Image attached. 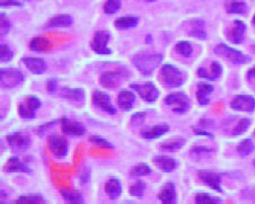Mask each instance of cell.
Segmentation results:
<instances>
[{
  "mask_svg": "<svg viewBox=\"0 0 255 204\" xmlns=\"http://www.w3.org/2000/svg\"><path fill=\"white\" fill-rule=\"evenodd\" d=\"M12 57H14V52L7 44H1L0 46V60L1 62H9Z\"/></svg>",
  "mask_w": 255,
  "mask_h": 204,
  "instance_id": "42",
  "label": "cell"
},
{
  "mask_svg": "<svg viewBox=\"0 0 255 204\" xmlns=\"http://www.w3.org/2000/svg\"><path fill=\"white\" fill-rule=\"evenodd\" d=\"M158 79L165 87L176 88L183 84L184 75L174 66L165 65L160 68Z\"/></svg>",
  "mask_w": 255,
  "mask_h": 204,
  "instance_id": "2",
  "label": "cell"
},
{
  "mask_svg": "<svg viewBox=\"0 0 255 204\" xmlns=\"http://www.w3.org/2000/svg\"><path fill=\"white\" fill-rule=\"evenodd\" d=\"M253 25L255 26V15H254V17H253Z\"/></svg>",
  "mask_w": 255,
  "mask_h": 204,
  "instance_id": "50",
  "label": "cell"
},
{
  "mask_svg": "<svg viewBox=\"0 0 255 204\" xmlns=\"http://www.w3.org/2000/svg\"><path fill=\"white\" fill-rule=\"evenodd\" d=\"M57 88V79H49L48 80V92L54 93Z\"/></svg>",
  "mask_w": 255,
  "mask_h": 204,
  "instance_id": "46",
  "label": "cell"
},
{
  "mask_svg": "<svg viewBox=\"0 0 255 204\" xmlns=\"http://www.w3.org/2000/svg\"><path fill=\"white\" fill-rule=\"evenodd\" d=\"M253 150H254V143L251 139L244 140L243 142L237 146V151H239V154L243 157L252 154Z\"/></svg>",
  "mask_w": 255,
  "mask_h": 204,
  "instance_id": "34",
  "label": "cell"
},
{
  "mask_svg": "<svg viewBox=\"0 0 255 204\" xmlns=\"http://www.w3.org/2000/svg\"><path fill=\"white\" fill-rule=\"evenodd\" d=\"M61 195L67 203L70 204H82L84 199L78 191L75 190H61Z\"/></svg>",
  "mask_w": 255,
  "mask_h": 204,
  "instance_id": "28",
  "label": "cell"
},
{
  "mask_svg": "<svg viewBox=\"0 0 255 204\" xmlns=\"http://www.w3.org/2000/svg\"><path fill=\"white\" fill-rule=\"evenodd\" d=\"M41 106V101L35 96H26L18 105V114L23 118H33L35 110Z\"/></svg>",
  "mask_w": 255,
  "mask_h": 204,
  "instance_id": "6",
  "label": "cell"
},
{
  "mask_svg": "<svg viewBox=\"0 0 255 204\" xmlns=\"http://www.w3.org/2000/svg\"><path fill=\"white\" fill-rule=\"evenodd\" d=\"M214 91V87L209 84L200 83L198 84L197 88V100L200 105H208L209 104V95Z\"/></svg>",
  "mask_w": 255,
  "mask_h": 204,
  "instance_id": "23",
  "label": "cell"
},
{
  "mask_svg": "<svg viewBox=\"0 0 255 204\" xmlns=\"http://www.w3.org/2000/svg\"><path fill=\"white\" fill-rule=\"evenodd\" d=\"M48 146L51 152L58 158H62L68 154L67 140L63 137H60V135H50L48 139Z\"/></svg>",
  "mask_w": 255,
  "mask_h": 204,
  "instance_id": "9",
  "label": "cell"
},
{
  "mask_svg": "<svg viewBox=\"0 0 255 204\" xmlns=\"http://www.w3.org/2000/svg\"><path fill=\"white\" fill-rule=\"evenodd\" d=\"M130 87L138 93L140 97L148 103L155 102L159 96V91L152 83L144 84H131Z\"/></svg>",
  "mask_w": 255,
  "mask_h": 204,
  "instance_id": "5",
  "label": "cell"
},
{
  "mask_svg": "<svg viewBox=\"0 0 255 204\" xmlns=\"http://www.w3.org/2000/svg\"><path fill=\"white\" fill-rule=\"evenodd\" d=\"M254 166H255V160H254Z\"/></svg>",
  "mask_w": 255,
  "mask_h": 204,
  "instance_id": "52",
  "label": "cell"
},
{
  "mask_svg": "<svg viewBox=\"0 0 255 204\" xmlns=\"http://www.w3.org/2000/svg\"><path fill=\"white\" fill-rule=\"evenodd\" d=\"M25 79L24 74L14 68H2L0 70V83L2 88H14L22 84Z\"/></svg>",
  "mask_w": 255,
  "mask_h": 204,
  "instance_id": "3",
  "label": "cell"
},
{
  "mask_svg": "<svg viewBox=\"0 0 255 204\" xmlns=\"http://www.w3.org/2000/svg\"><path fill=\"white\" fill-rule=\"evenodd\" d=\"M158 199L164 204H174L176 203V189L173 183H166L160 192L158 193Z\"/></svg>",
  "mask_w": 255,
  "mask_h": 204,
  "instance_id": "16",
  "label": "cell"
},
{
  "mask_svg": "<svg viewBox=\"0 0 255 204\" xmlns=\"http://www.w3.org/2000/svg\"><path fill=\"white\" fill-rule=\"evenodd\" d=\"M89 142H92L100 148H103V149H113L112 144L106 141L104 138L100 137V135H92V137H89Z\"/></svg>",
  "mask_w": 255,
  "mask_h": 204,
  "instance_id": "41",
  "label": "cell"
},
{
  "mask_svg": "<svg viewBox=\"0 0 255 204\" xmlns=\"http://www.w3.org/2000/svg\"><path fill=\"white\" fill-rule=\"evenodd\" d=\"M134 94L129 91H122L118 96V105L123 110H129L132 108L134 103Z\"/></svg>",
  "mask_w": 255,
  "mask_h": 204,
  "instance_id": "24",
  "label": "cell"
},
{
  "mask_svg": "<svg viewBox=\"0 0 255 204\" xmlns=\"http://www.w3.org/2000/svg\"><path fill=\"white\" fill-rule=\"evenodd\" d=\"M198 75H199V77H201V78L215 80L218 78L220 75H222V67H220L218 62H212L209 66V70H208L205 67L200 68V69L198 70Z\"/></svg>",
  "mask_w": 255,
  "mask_h": 204,
  "instance_id": "22",
  "label": "cell"
},
{
  "mask_svg": "<svg viewBox=\"0 0 255 204\" xmlns=\"http://www.w3.org/2000/svg\"><path fill=\"white\" fill-rule=\"evenodd\" d=\"M191 35L198 39H206L205 23L202 20H193L191 23Z\"/></svg>",
  "mask_w": 255,
  "mask_h": 204,
  "instance_id": "31",
  "label": "cell"
},
{
  "mask_svg": "<svg viewBox=\"0 0 255 204\" xmlns=\"http://www.w3.org/2000/svg\"><path fill=\"white\" fill-rule=\"evenodd\" d=\"M215 53L216 54H219V55H223L227 59V60L232 61L234 63H237V65H241V63H246L250 61V58L246 57L240 51H236L234 49L228 48L227 45L225 44H218L215 48Z\"/></svg>",
  "mask_w": 255,
  "mask_h": 204,
  "instance_id": "7",
  "label": "cell"
},
{
  "mask_svg": "<svg viewBox=\"0 0 255 204\" xmlns=\"http://www.w3.org/2000/svg\"><path fill=\"white\" fill-rule=\"evenodd\" d=\"M226 10L229 14H244L246 11V5L242 1H232L226 5Z\"/></svg>",
  "mask_w": 255,
  "mask_h": 204,
  "instance_id": "33",
  "label": "cell"
},
{
  "mask_svg": "<svg viewBox=\"0 0 255 204\" xmlns=\"http://www.w3.org/2000/svg\"><path fill=\"white\" fill-rule=\"evenodd\" d=\"M3 171L7 173H32L26 165L22 163L17 157H10L3 166Z\"/></svg>",
  "mask_w": 255,
  "mask_h": 204,
  "instance_id": "19",
  "label": "cell"
},
{
  "mask_svg": "<svg viewBox=\"0 0 255 204\" xmlns=\"http://www.w3.org/2000/svg\"><path fill=\"white\" fill-rule=\"evenodd\" d=\"M250 123H251V121L249 120V118H241V120L237 121L236 125L233 127L232 134L239 135V134H242L243 132H245L246 129L250 126Z\"/></svg>",
  "mask_w": 255,
  "mask_h": 204,
  "instance_id": "39",
  "label": "cell"
},
{
  "mask_svg": "<svg viewBox=\"0 0 255 204\" xmlns=\"http://www.w3.org/2000/svg\"><path fill=\"white\" fill-rule=\"evenodd\" d=\"M123 79V75L119 71H106L101 75L100 83L102 86L106 88H116L118 87Z\"/></svg>",
  "mask_w": 255,
  "mask_h": 204,
  "instance_id": "14",
  "label": "cell"
},
{
  "mask_svg": "<svg viewBox=\"0 0 255 204\" xmlns=\"http://www.w3.org/2000/svg\"><path fill=\"white\" fill-rule=\"evenodd\" d=\"M195 203H198V204H216V203H220V200L211 198V197H209V195L205 194V193H199L197 197H195Z\"/></svg>",
  "mask_w": 255,
  "mask_h": 204,
  "instance_id": "43",
  "label": "cell"
},
{
  "mask_svg": "<svg viewBox=\"0 0 255 204\" xmlns=\"http://www.w3.org/2000/svg\"><path fill=\"white\" fill-rule=\"evenodd\" d=\"M154 163L160 171L165 173L173 172L177 167L176 161L167 156H156L154 158Z\"/></svg>",
  "mask_w": 255,
  "mask_h": 204,
  "instance_id": "21",
  "label": "cell"
},
{
  "mask_svg": "<svg viewBox=\"0 0 255 204\" xmlns=\"http://www.w3.org/2000/svg\"><path fill=\"white\" fill-rule=\"evenodd\" d=\"M8 144L12 148H20V149H25L31 144V139L27 134L15 132L11 134H8L6 137Z\"/></svg>",
  "mask_w": 255,
  "mask_h": 204,
  "instance_id": "15",
  "label": "cell"
},
{
  "mask_svg": "<svg viewBox=\"0 0 255 204\" xmlns=\"http://www.w3.org/2000/svg\"><path fill=\"white\" fill-rule=\"evenodd\" d=\"M198 175L200 180L205 183L206 185L209 186L210 189L217 191V192H223L222 188H220V181H222V177H220L219 174L208 172V171H199Z\"/></svg>",
  "mask_w": 255,
  "mask_h": 204,
  "instance_id": "12",
  "label": "cell"
},
{
  "mask_svg": "<svg viewBox=\"0 0 255 204\" xmlns=\"http://www.w3.org/2000/svg\"><path fill=\"white\" fill-rule=\"evenodd\" d=\"M169 131V126L166 124H159V125H155L151 127H148V129H144L141 135L143 139L146 140H154L158 137H161L165 133H167Z\"/></svg>",
  "mask_w": 255,
  "mask_h": 204,
  "instance_id": "20",
  "label": "cell"
},
{
  "mask_svg": "<svg viewBox=\"0 0 255 204\" xmlns=\"http://www.w3.org/2000/svg\"><path fill=\"white\" fill-rule=\"evenodd\" d=\"M17 204H43L45 203L44 199L39 195H33V197H20L16 200Z\"/></svg>",
  "mask_w": 255,
  "mask_h": 204,
  "instance_id": "38",
  "label": "cell"
},
{
  "mask_svg": "<svg viewBox=\"0 0 255 204\" xmlns=\"http://www.w3.org/2000/svg\"><path fill=\"white\" fill-rule=\"evenodd\" d=\"M104 189H105V193L108 194V197L112 200L118 199L122 192L121 183L119 182L117 178H111V180L106 182Z\"/></svg>",
  "mask_w": 255,
  "mask_h": 204,
  "instance_id": "25",
  "label": "cell"
},
{
  "mask_svg": "<svg viewBox=\"0 0 255 204\" xmlns=\"http://www.w3.org/2000/svg\"><path fill=\"white\" fill-rule=\"evenodd\" d=\"M163 60V55L157 53H140L134 55L133 65L143 76H150Z\"/></svg>",
  "mask_w": 255,
  "mask_h": 204,
  "instance_id": "1",
  "label": "cell"
},
{
  "mask_svg": "<svg viewBox=\"0 0 255 204\" xmlns=\"http://www.w3.org/2000/svg\"><path fill=\"white\" fill-rule=\"evenodd\" d=\"M144 189H146V184L142 181H138L130 186L129 194L132 197H142Z\"/></svg>",
  "mask_w": 255,
  "mask_h": 204,
  "instance_id": "40",
  "label": "cell"
},
{
  "mask_svg": "<svg viewBox=\"0 0 255 204\" xmlns=\"http://www.w3.org/2000/svg\"><path fill=\"white\" fill-rule=\"evenodd\" d=\"M175 50L177 51V53L183 55L184 58H190L191 54L193 52L192 46H191L189 42H185V41L178 42V43L175 45Z\"/></svg>",
  "mask_w": 255,
  "mask_h": 204,
  "instance_id": "36",
  "label": "cell"
},
{
  "mask_svg": "<svg viewBox=\"0 0 255 204\" xmlns=\"http://www.w3.org/2000/svg\"><path fill=\"white\" fill-rule=\"evenodd\" d=\"M51 46L50 41L44 39V37H34L29 43V48L31 50L35 51V52H44V51L48 50Z\"/></svg>",
  "mask_w": 255,
  "mask_h": 204,
  "instance_id": "29",
  "label": "cell"
},
{
  "mask_svg": "<svg viewBox=\"0 0 255 204\" xmlns=\"http://www.w3.org/2000/svg\"><path fill=\"white\" fill-rule=\"evenodd\" d=\"M139 19L137 17L133 16H126V17H120V18L116 19L114 25L118 28H131L137 26Z\"/></svg>",
  "mask_w": 255,
  "mask_h": 204,
  "instance_id": "30",
  "label": "cell"
},
{
  "mask_svg": "<svg viewBox=\"0 0 255 204\" xmlns=\"http://www.w3.org/2000/svg\"><path fill=\"white\" fill-rule=\"evenodd\" d=\"M61 95L66 100L72 102H84L85 100L84 91L80 88H62Z\"/></svg>",
  "mask_w": 255,
  "mask_h": 204,
  "instance_id": "27",
  "label": "cell"
},
{
  "mask_svg": "<svg viewBox=\"0 0 255 204\" xmlns=\"http://www.w3.org/2000/svg\"><path fill=\"white\" fill-rule=\"evenodd\" d=\"M109 40H110V35L108 32L97 31L95 33L94 37H93V41L91 44L92 50L97 54H102V55L111 54L112 50L109 49V46H108Z\"/></svg>",
  "mask_w": 255,
  "mask_h": 204,
  "instance_id": "8",
  "label": "cell"
},
{
  "mask_svg": "<svg viewBox=\"0 0 255 204\" xmlns=\"http://www.w3.org/2000/svg\"><path fill=\"white\" fill-rule=\"evenodd\" d=\"M248 78H249V79L255 78V67H253L252 69H251V70L248 72Z\"/></svg>",
  "mask_w": 255,
  "mask_h": 204,
  "instance_id": "48",
  "label": "cell"
},
{
  "mask_svg": "<svg viewBox=\"0 0 255 204\" xmlns=\"http://www.w3.org/2000/svg\"><path fill=\"white\" fill-rule=\"evenodd\" d=\"M120 7H121V0H106L103 9L105 14L111 15L120 9Z\"/></svg>",
  "mask_w": 255,
  "mask_h": 204,
  "instance_id": "37",
  "label": "cell"
},
{
  "mask_svg": "<svg viewBox=\"0 0 255 204\" xmlns=\"http://www.w3.org/2000/svg\"><path fill=\"white\" fill-rule=\"evenodd\" d=\"M92 100L94 105L97 106V107H100L102 110H104V112L112 114V115L117 113L114 106L111 104V99H110V96L108 94H105V93L100 91L94 92L93 93Z\"/></svg>",
  "mask_w": 255,
  "mask_h": 204,
  "instance_id": "10",
  "label": "cell"
},
{
  "mask_svg": "<svg viewBox=\"0 0 255 204\" xmlns=\"http://www.w3.org/2000/svg\"><path fill=\"white\" fill-rule=\"evenodd\" d=\"M246 26L242 20H235L231 28V31L228 33V39L232 41L233 43L240 44L244 40V34H245Z\"/></svg>",
  "mask_w": 255,
  "mask_h": 204,
  "instance_id": "17",
  "label": "cell"
},
{
  "mask_svg": "<svg viewBox=\"0 0 255 204\" xmlns=\"http://www.w3.org/2000/svg\"><path fill=\"white\" fill-rule=\"evenodd\" d=\"M23 63L27 67V69L35 75H41L46 70V63L41 58L26 57L23 59Z\"/></svg>",
  "mask_w": 255,
  "mask_h": 204,
  "instance_id": "18",
  "label": "cell"
},
{
  "mask_svg": "<svg viewBox=\"0 0 255 204\" xmlns=\"http://www.w3.org/2000/svg\"><path fill=\"white\" fill-rule=\"evenodd\" d=\"M151 173V169L149 166L144 163H140L137 164L134 166V167L131 169L130 172V175L132 176H146V175H149Z\"/></svg>",
  "mask_w": 255,
  "mask_h": 204,
  "instance_id": "35",
  "label": "cell"
},
{
  "mask_svg": "<svg viewBox=\"0 0 255 204\" xmlns=\"http://www.w3.org/2000/svg\"><path fill=\"white\" fill-rule=\"evenodd\" d=\"M231 107L236 110L253 112L255 109V100L250 95H239L231 102Z\"/></svg>",
  "mask_w": 255,
  "mask_h": 204,
  "instance_id": "11",
  "label": "cell"
},
{
  "mask_svg": "<svg viewBox=\"0 0 255 204\" xmlns=\"http://www.w3.org/2000/svg\"><path fill=\"white\" fill-rule=\"evenodd\" d=\"M165 104L172 107L173 112L182 114L189 108V97L183 93H173L165 97Z\"/></svg>",
  "mask_w": 255,
  "mask_h": 204,
  "instance_id": "4",
  "label": "cell"
},
{
  "mask_svg": "<svg viewBox=\"0 0 255 204\" xmlns=\"http://www.w3.org/2000/svg\"><path fill=\"white\" fill-rule=\"evenodd\" d=\"M61 130L65 134L69 135H83L85 133V127L77 121L70 120V118H62L61 120Z\"/></svg>",
  "mask_w": 255,
  "mask_h": 204,
  "instance_id": "13",
  "label": "cell"
},
{
  "mask_svg": "<svg viewBox=\"0 0 255 204\" xmlns=\"http://www.w3.org/2000/svg\"><path fill=\"white\" fill-rule=\"evenodd\" d=\"M1 6H20L17 0H1Z\"/></svg>",
  "mask_w": 255,
  "mask_h": 204,
  "instance_id": "47",
  "label": "cell"
},
{
  "mask_svg": "<svg viewBox=\"0 0 255 204\" xmlns=\"http://www.w3.org/2000/svg\"><path fill=\"white\" fill-rule=\"evenodd\" d=\"M0 27H1V37L3 35H6L8 31H9V28H10L9 20L7 19V17L5 16L3 12H1V23H0Z\"/></svg>",
  "mask_w": 255,
  "mask_h": 204,
  "instance_id": "44",
  "label": "cell"
},
{
  "mask_svg": "<svg viewBox=\"0 0 255 204\" xmlns=\"http://www.w3.org/2000/svg\"><path fill=\"white\" fill-rule=\"evenodd\" d=\"M194 132L197 133V134H201V135H208V137H211V134L210 133H208V132H206V131H200V130H194Z\"/></svg>",
  "mask_w": 255,
  "mask_h": 204,
  "instance_id": "49",
  "label": "cell"
},
{
  "mask_svg": "<svg viewBox=\"0 0 255 204\" xmlns=\"http://www.w3.org/2000/svg\"><path fill=\"white\" fill-rule=\"evenodd\" d=\"M185 143V140L182 138H173L172 140H169L167 142L161 143V148L164 150H168V151H176L180 149V148L183 146Z\"/></svg>",
  "mask_w": 255,
  "mask_h": 204,
  "instance_id": "32",
  "label": "cell"
},
{
  "mask_svg": "<svg viewBox=\"0 0 255 204\" xmlns=\"http://www.w3.org/2000/svg\"><path fill=\"white\" fill-rule=\"evenodd\" d=\"M146 1H148V2H151V1H155V0H146Z\"/></svg>",
  "mask_w": 255,
  "mask_h": 204,
  "instance_id": "51",
  "label": "cell"
},
{
  "mask_svg": "<svg viewBox=\"0 0 255 204\" xmlns=\"http://www.w3.org/2000/svg\"><path fill=\"white\" fill-rule=\"evenodd\" d=\"M212 149H209V148H206V147H193L192 149H191V154L192 155H201V154H205V152H211Z\"/></svg>",
  "mask_w": 255,
  "mask_h": 204,
  "instance_id": "45",
  "label": "cell"
},
{
  "mask_svg": "<svg viewBox=\"0 0 255 204\" xmlns=\"http://www.w3.org/2000/svg\"><path fill=\"white\" fill-rule=\"evenodd\" d=\"M72 24V17L70 15H59L52 17L48 23L46 27H69Z\"/></svg>",
  "mask_w": 255,
  "mask_h": 204,
  "instance_id": "26",
  "label": "cell"
}]
</instances>
